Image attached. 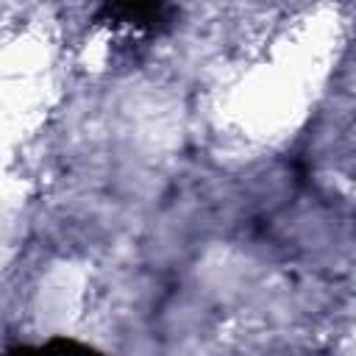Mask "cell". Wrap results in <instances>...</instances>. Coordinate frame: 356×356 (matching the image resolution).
Wrapping results in <instances>:
<instances>
[{"label": "cell", "instance_id": "1", "mask_svg": "<svg viewBox=\"0 0 356 356\" xmlns=\"http://www.w3.org/2000/svg\"><path fill=\"white\" fill-rule=\"evenodd\" d=\"M167 0H111L114 14H120L125 22H147L164 8Z\"/></svg>", "mask_w": 356, "mask_h": 356}]
</instances>
